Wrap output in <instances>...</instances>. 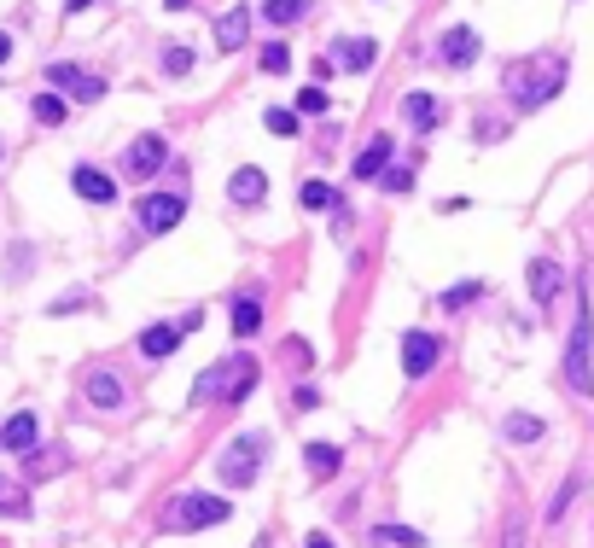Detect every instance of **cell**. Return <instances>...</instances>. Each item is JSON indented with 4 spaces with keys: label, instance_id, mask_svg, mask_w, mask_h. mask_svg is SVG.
Segmentation results:
<instances>
[{
    "label": "cell",
    "instance_id": "1",
    "mask_svg": "<svg viewBox=\"0 0 594 548\" xmlns=\"http://www.w3.org/2000/svg\"><path fill=\"white\" fill-rule=\"evenodd\" d=\"M501 82H507V94L519 100V111H536V105H548L565 88V59H560V53H530V59H513V65L501 70Z\"/></svg>",
    "mask_w": 594,
    "mask_h": 548
},
{
    "label": "cell",
    "instance_id": "2",
    "mask_svg": "<svg viewBox=\"0 0 594 548\" xmlns=\"http://www.w3.org/2000/svg\"><path fill=\"white\" fill-rule=\"evenodd\" d=\"M589 344H594V309H589V292H577V321H571V344H565V385H571L577 397L594 391Z\"/></svg>",
    "mask_w": 594,
    "mask_h": 548
},
{
    "label": "cell",
    "instance_id": "3",
    "mask_svg": "<svg viewBox=\"0 0 594 548\" xmlns=\"http://www.w3.org/2000/svg\"><path fill=\"white\" fill-rule=\"evenodd\" d=\"M233 508L228 496H204V490H187V496H175L164 508V531H210V525H222Z\"/></svg>",
    "mask_w": 594,
    "mask_h": 548
},
{
    "label": "cell",
    "instance_id": "4",
    "mask_svg": "<svg viewBox=\"0 0 594 548\" xmlns=\"http://www.w3.org/2000/svg\"><path fill=\"white\" fill-rule=\"evenodd\" d=\"M263 455H268V438L263 432H245V438H233V444L222 449L216 473H222V484L245 490V484H257V473H263Z\"/></svg>",
    "mask_w": 594,
    "mask_h": 548
},
{
    "label": "cell",
    "instance_id": "5",
    "mask_svg": "<svg viewBox=\"0 0 594 548\" xmlns=\"http://www.w3.org/2000/svg\"><path fill=\"white\" fill-rule=\"evenodd\" d=\"M47 82L53 88H65L70 100H82V105H94V100H105V76H94V70H82V65H47Z\"/></svg>",
    "mask_w": 594,
    "mask_h": 548
},
{
    "label": "cell",
    "instance_id": "6",
    "mask_svg": "<svg viewBox=\"0 0 594 548\" xmlns=\"http://www.w3.org/2000/svg\"><path fill=\"white\" fill-rule=\"evenodd\" d=\"M181 216H187V193H146L140 199V228L146 234H169Z\"/></svg>",
    "mask_w": 594,
    "mask_h": 548
},
{
    "label": "cell",
    "instance_id": "7",
    "mask_svg": "<svg viewBox=\"0 0 594 548\" xmlns=\"http://www.w3.org/2000/svg\"><path fill=\"white\" fill-rule=\"evenodd\" d=\"M198 327V315H187V321H158V327H146L140 333V356L146 362H164V356H175L181 350V339Z\"/></svg>",
    "mask_w": 594,
    "mask_h": 548
},
{
    "label": "cell",
    "instance_id": "8",
    "mask_svg": "<svg viewBox=\"0 0 594 548\" xmlns=\"http://www.w3.org/2000/svg\"><path fill=\"white\" fill-rule=\"evenodd\" d=\"M169 164V140L164 135H140L129 146V152H123V170L134 175V181H146V175H158Z\"/></svg>",
    "mask_w": 594,
    "mask_h": 548
},
{
    "label": "cell",
    "instance_id": "9",
    "mask_svg": "<svg viewBox=\"0 0 594 548\" xmlns=\"http://www.w3.org/2000/svg\"><path fill=\"white\" fill-rule=\"evenodd\" d=\"M437 356H443V344L431 339V333H420V327L402 333V374L408 379H426L431 368H437Z\"/></svg>",
    "mask_w": 594,
    "mask_h": 548
},
{
    "label": "cell",
    "instance_id": "10",
    "mask_svg": "<svg viewBox=\"0 0 594 548\" xmlns=\"http://www.w3.org/2000/svg\"><path fill=\"white\" fill-rule=\"evenodd\" d=\"M391 152H396V140H391V135H373L362 152H356L350 175H356V181H379V175L391 170Z\"/></svg>",
    "mask_w": 594,
    "mask_h": 548
},
{
    "label": "cell",
    "instance_id": "11",
    "mask_svg": "<svg viewBox=\"0 0 594 548\" xmlns=\"http://www.w3.org/2000/svg\"><path fill=\"white\" fill-rule=\"evenodd\" d=\"M560 292H565V269L554 257H536V263H530V298H536V304H554Z\"/></svg>",
    "mask_w": 594,
    "mask_h": 548
},
{
    "label": "cell",
    "instance_id": "12",
    "mask_svg": "<svg viewBox=\"0 0 594 548\" xmlns=\"http://www.w3.org/2000/svg\"><path fill=\"white\" fill-rule=\"evenodd\" d=\"M373 59H379V41H362V35L332 41V65L338 70H373Z\"/></svg>",
    "mask_w": 594,
    "mask_h": 548
},
{
    "label": "cell",
    "instance_id": "13",
    "mask_svg": "<svg viewBox=\"0 0 594 548\" xmlns=\"http://www.w3.org/2000/svg\"><path fill=\"white\" fill-rule=\"evenodd\" d=\"M70 187H76V193H82L88 205H111V199H117L111 175H105V170H94V164H76V170H70Z\"/></svg>",
    "mask_w": 594,
    "mask_h": 548
},
{
    "label": "cell",
    "instance_id": "14",
    "mask_svg": "<svg viewBox=\"0 0 594 548\" xmlns=\"http://www.w3.org/2000/svg\"><path fill=\"white\" fill-rule=\"evenodd\" d=\"M251 385H257V362H251V356L222 362V397H228V403H245V397H251Z\"/></svg>",
    "mask_w": 594,
    "mask_h": 548
},
{
    "label": "cell",
    "instance_id": "15",
    "mask_svg": "<svg viewBox=\"0 0 594 548\" xmlns=\"http://www.w3.org/2000/svg\"><path fill=\"white\" fill-rule=\"evenodd\" d=\"M35 438H41V420H35V414H12V420L0 426V449H12V455H30Z\"/></svg>",
    "mask_w": 594,
    "mask_h": 548
},
{
    "label": "cell",
    "instance_id": "16",
    "mask_svg": "<svg viewBox=\"0 0 594 548\" xmlns=\"http://www.w3.org/2000/svg\"><path fill=\"white\" fill-rule=\"evenodd\" d=\"M245 41H251V12H245V6L222 12V18H216V47H222V53H239Z\"/></svg>",
    "mask_w": 594,
    "mask_h": 548
},
{
    "label": "cell",
    "instance_id": "17",
    "mask_svg": "<svg viewBox=\"0 0 594 548\" xmlns=\"http://www.w3.org/2000/svg\"><path fill=\"white\" fill-rule=\"evenodd\" d=\"M478 30H449L443 35V65H455V70H466V65H478Z\"/></svg>",
    "mask_w": 594,
    "mask_h": 548
},
{
    "label": "cell",
    "instance_id": "18",
    "mask_svg": "<svg viewBox=\"0 0 594 548\" xmlns=\"http://www.w3.org/2000/svg\"><path fill=\"white\" fill-rule=\"evenodd\" d=\"M228 193H233V205H263V193H268V175L257 170V164H245V170H233Z\"/></svg>",
    "mask_w": 594,
    "mask_h": 548
},
{
    "label": "cell",
    "instance_id": "19",
    "mask_svg": "<svg viewBox=\"0 0 594 548\" xmlns=\"http://www.w3.org/2000/svg\"><path fill=\"white\" fill-rule=\"evenodd\" d=\"M88 403H94V409H123V379L105 374V368L88 374Z\"/></svg>",
    "mask_w": 594,
    "mask_h": 548
},
{
    "label": "cell",
    "instance_id": "20",
    "mask_svg": "<svg viewBox=\"0 0 594 548\" xmlns=\"http://www.w3.org/2000/svg\"><path fill=\"white\" fill-rule=\"evenodd\" d=\"M297 199H303V210H332V216H344V199H338V187H327L321 175H315V181H303V193H297Z\"/></svg>",
    "mask_w": 594,
    "mask_h": 548
},
{
    "label": "cell",
    "instance_id": "21",
    "mask_svg": "<svg viewBox=\"0 0 594 548\" xmlns=\"http://www.w3.org/2000/svg\"><path fill=\"white\" fill-rule=\"evenodd\" d=\"M257 327H263V304H257V292H239V298H233V333H239V339H251Z\"/></svg>",
    "mask_w": 594,
    "mask_h": 548
},
{
    "label": "cell",
    "instance_id": "22",
    "mask_svg": "<svg viewBox=\"0 0 594 548\" xmlns=\"http://www.w3.org/2000/svg\"><path fill=\"white\" fill-rule=\"evenodd\" d=\"M402 117L414 123V135H431V129H437V100H431V94H408V100H402Z\"/></svg>",
    "mask_w": 594,
    "mask_h": 548
},
{
    "label": "cell",
    "instance_id": "23",
    "mask_svg": "<svg viewBox=\"0 0 594 548\" xmlns=\"http://www.w3.org/2000/svg\"><path fill=\"white\" fill-rule=\"evenodd\" d=\"M303 467H309L315 479H332V473L344 467V455H338V444H309L303 449Z\"/></svg>",
    "mask_w": 594,
    "mask_h": 548
},
{
    "label": "cell",
    "instance_id": "24",
    "mask_svg": "<svg viewBox=\"0 0 594 548\" xmlns=\"http://www.w3.org/2000/svg\"><path fill=\"white\" fill-rule=\"evenodd\" d=\"M263 18L274 24V30H286V24H297V18H309V0H263Z\"/></svg>",
    "mask_w": 594,
    "mask_h": 548
},
{
    "label": "cell",
    "instance_id": "25",
    "mask_svg": "<svg viewBox=\"0 0 594 548\" xmlns=\"http://www.w3.org/2000/svg\"><path fill=\"white\" fill-rule=\"evenodd\" d=\"M507 438H513V444H536V438H542V420H536V414H507Z\"/></svg>",
    "mask_w": 594,
    "mask_h": 548
},
{
    "label": "cell",
    "instance_id": "26",
    "mask_svg": "<svg viewBox=\"0 0 594 548\" xmlns=\"http://www.w3.org/2000/svg\"><path fill=\"white\" fill-rule=\"evenodd\" d=\"M478 298H484V280H466V286H449L437 304H443V309H466V304H478Z\"/></svg>",
    "mask_w": 594,
    "mask_h": 548
},
{
    "label": "cell",
    "instance_id": "27",
    "mask_svg": "<svg viewBox=\"0 0 594 548\" xmlns=\"http://www.w3.org/2000/svg\"><path fill=\"white\" fill-rule=\"evenodd\" d=\"M373 537H379V543H391V548H426V537H420V531H408V525H379Z\"/></svg>",
    "mask_w": 594,
    "mask_h": 548
},
{
    "label": "cell",
    "instance_id": "28",
    "mask_svg": "<svg viewBox=\"0 0 594 548\" xmlns=\"http://www.w3.org/2000/svg\"><path fill=\"white\" fill-rule=\"evenodd\" d=\"M35 123H47V129H53V123H65V100H59V94H35Z\"/></svg>",
    "mask_w": 594,
    "mask_h": 548
},
{
    "label": "cell",
    "instance_id": "29",
    "mask_svg": "<svg viewBox=\"0 0 594 548\" xmlns=\"http://www.w3.org/2000/svg\"><path fill=\"white\" fill-rule=\"evenodd\" d=\"M263 123H268V135H286V140L297 135V111H274V105H268Z\"/></svg>",
    "mask_w": 594,
    "mask_h": 548
},
{
    "label": "cell",
    "instance_id": "30",
    "mask_svg": "<svg viewBox=\"0 0 594 548\" xmlns=\"http://www.w3.org/2000/svg\"><path fill=\"white\" fill-rule=\"evenodd\" d=\"M321 111H327V94H321V82H315V88L297 94V117H321Z\"/></svg>",
    "mask_w": 594,
    "mask_h": 548
},
{
    "label": "cell",
    "instance_id": "31",
    "mask_svg": "<svg viewBox=\"0 0 594 548\" xmlns=\"http://www.w3.org/2000/svg\"><path fill=\"white\" fill-rule=\"evenodd\" d=\"M263 70H268V76H286V70H292V53H286L280 41H274V47H263Z\"/></svg>",
    "mask_w": 594,
    "mask_h": 548
},
{
    "label": "cell",
    "instance_id": "32",
    "mask_svg": "<svg viewBox=\"0 0 594 548\" xmlns=\"http://www.w3.org/2000/svg\"><path fill=\"white\" fill-rule=\"evenodd\" d=\"M164 70H169V76H187V70H193V53H187V47H169Z\"/></svg>",
    "mask_w": 594,
    "mask_h": 548
},
{
    "label": "cell",
    "instance_id": "33",
    "mask_svg": "<svg viewBox=\"0 0 594 548\" xmlns=\"http://www.w3.org/2000/svg\"><path fill=\"white\" fill-rule=\"evenodd\" d=\"M577 490H583V479H571V484H565L560 496H554V502H548V519H560L565 508H571V496H577Z\"/></svg>",
    "mask_w": 594,
    "mask_h": 548
},
{
    "label": "cell",
    "instance_id": "34",
    "mask_svg": "<svg viewBox=\"0 0 594 548\" xmlns=\"http://www.w3.org/2000/svg\"><path fill=\"white\" fill-rule=\"evenodd\" d=\"M414 187V170H385V193H408Z\"/></svg>",
    "mask_w": 594,
    "mask_h": 548
},
{
    "label": "cell",
    "instance_id": "35",
    "mask_svg": "<svg viewBox=\"0 0 594 548\" xmlns=\"http://www.w3.org/2000/svg\"><path fill=\"white\" fill-rule=\"evenodd\" d=\"M6 59H12V35L0 30V65H6Z\"/></svg>",
    "mask_w": 594,
    "mask_h": 548
},
{
    "label": "cell",
    "instance_id": "36",
    "mask_svg": "<svg viewBox=\"0 0 594 548\" xmlns=\"http://www.w3.org/2000/svg\"><path fill=\"white\" fill-rule=\"evenodd\" d=\"M303 548H338V543H332V537H321V531H315V537H309V543H303Z\"/></svg>",
    "mask_w": 594,
    "mask_h": 548
},
{
    "label": "cell",
    "instance_id": "37",
    "mask_svg": "<svg viewBox=\"0 0 594 548\" xmlns=\"http://www.w3.org/2000/svg\"><path fill=\"white\" fill-rule=\"evenodd\" d=\"M507 548H525V531H507Z\"/></svg>",
    "mask_w": 594,
    "mask_h": 548
},
{
    "label": "cell",
    "instance_id": "38",
    "mask_svg": "<svg viewBox=\"0 0 594 548\" xmlns=\"http://www.w3.org/2000/svg\"><path fill=\"white\" fill-rule=\"evenodd\" d=\"M169 12H187V6H193V0H164Z\"/></svg>",
    "mask_w": 594,
    "mask_h": 548
},
{
    "label": "cell",
    "instance_id": "39",
    "mask_svg": "<svg viewBox=\"0 0 594 548\" xmlns=\"http://www.w3.org/2000/svg\"><path fill=\"white\" fill-rule=\"evenodd\" d=\"M82 6H88V0H65V12H82Z\"/></svg>",
    "mask_w": 594,
    "mask_h": 548
},
{
    "label": "cell",
    "instance_id": "40",
    "mask_svg": "<svg viewBox=\"0 0 594 548\" xmlns=\"http://www.w3.org/2000/svg\"><path fill=\"white\" fill-rule=\"evenodd\" d=\"M251 548H268V537H257V543H251Z\"/></svg>",
    "mask_w": 594,
    "mask_h": 548
},
{
    "label": "cell",
    "instance_id": "41",
    "mask_svg": "<svg viewBox=\"0 0 594 548\" xmlns=\"http://www.w3.org/2000/svg\"><path fill=\"white\" fill-rule=\"evenodd\" d=\"M0 496H6V479H0Z\"/></svg>",
    "mask_w": 594,
    "mask_h": 548
}]
</instances>
